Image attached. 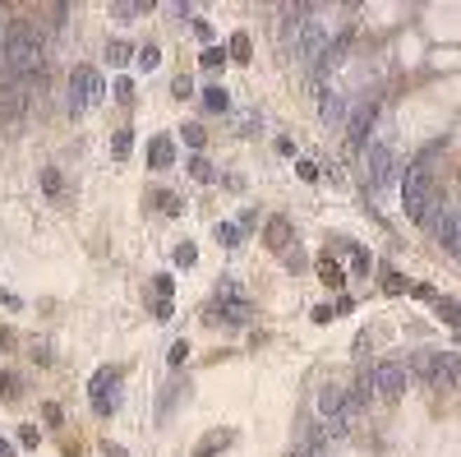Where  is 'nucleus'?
I'll return each mask as SVG.
<instances>
[{"label": "nucleus", "instance_id": "nucleus-38", "mask_svg": "<svg viewBox=\"0 0 461 457\" xmlns=\"http://www.w3.org/2000/svg\"><path fill=\"white\" fill-rule=\"evenodd\" d=\"M0 457H14V448H10V444H0Z\"/></svg>", "mask_w": 461, "mask_h": 457}, {"label": "nucleus", "instance_id": "nucleus-26", "mask_svg": "<svg viewBox=\"0 0 461 457\" xmlns=\"http://www.w3.org/2000/svg\"><path fill=\"white\" fill-rule=\"evenodd\" d=\"M383 291H406V278L392 273V268H383Z\"/></svg>", "mask_w": 461, "mask_h": 457}, {"label": "nucleus", "instance_id": "nucleus-10", "mask_svg": "<svg viewBox=\"0 0 461 457\" xmlns=\"http://www.w3.org/2000/svg\"><path fill=\"white\" fill-rule=\"evenodd\" d=\"M387 171H392V153H387V144H369V185H383Z\"/></svg>", "mask_w": 461, "mask_h": 457}, {"label": "nucleus", "instance_id": "nucleus-8", "mask_svg": "<svg viewBox=\"0 0 461 457\" xmlns=\"http://www.w3.org/2000/svg\"><path fill=\"white\" fill-rule=\"evenodd\" d=\"M116 388H121V374H116V369H97V374H92L88 393H92V407H97L102 416L116 411Z\"/></svg>", "mask_w": 461, "mask_h": 457}, {"label": "nucleus", "instance_id": "nucleus-7", "mask_svg": "<svg viewBox=\"0 0 461 457\" xmlns=\"http://www.w3.org/2000/svg\"><path fill=\"white\" fill-rule=\"evenodd\" d=\"M373 121H378V102H360L351 116H346V139H351V148H364L369 144V130H373Z\"/></svg>", "mask_w": 461, "mask_h": 457}, {"label": "nucleus", "instance_id": "nucleus-19", "mask_svg": "<svg viewBox=\"0 0 461 457\" xmlns=\"http://www.w3.org/2000/svg\"><path fill=\"white\" fill-rule=\"evenodd\" d=\"M439 314H443V324L461 328V301H439Z\"/></svg>", "mask_w": 461, "mask_h": 457}, {"label": "nucleus", "instance_id": "nucleus-1", "mask_svg": "<svg viewBox=\"0 0 461 457\" xmlns=\"http://www.w3.org/2000/svg\"><path fill=\"white\" fill-rule=\"evenodd\" d=\"M42 65H46L42 37L28 23H5V69L19 79H33V74H42Z\"/></svg>", "mask_w": 461, "mask_h": 457}, {"label": "nucleus", "instance_id": "nucleus-24", "mask_svg": "<svg viewBox=\"0 0 461 457\" xmlns=\"http://www.w3.org/2000/svg\"><path fill=\"white\" fill-rule=\"evenodd\" d=\"M230 56L240 60V65L249 60V37H245V33H235V37H230Z\"/></svg>", "mask_w": 461, "mask_h": 457}, {"label": "nucleus", "instance_id": "nucleus-3", "mask_svg": "<svg viewBox=\"0 0 461 457\" xmlns=\"http://www.w3.org/2000/svg\"><path fill=\"white\" fill-rule=\"evenodd\" d=\"M425 388H439V393L461 388V356H452V351H429V374H425Z\"/></svg>", "mask_w": 461, "mask_h": 457}, {"label": "nucleus", "instance_id": "nucleus-18", "mask_svg": "<svg viewBox=\"0 0 461 457\" xmlns=\"http://www.w3.org/2000/svg\"><path fill=\"white\" fill-rule=\"evenodd\" d=\"M189 176H194V180H203V185H208V180H217V171L208 167V157H194V162H189Z\"/></svg>", "mask_w": 461, "mask_h": 457}, {"label": "nucleus", "instance_id": "nucleus-32", "mask_svg": "<svg viewBox=\"0 0 461 457\" xmlns=\"http://www.w3.org/2000/svg\"><path fill=\"white\" fill-rule=\"evenodd\" d=\"M194 259H198V254H194V245H180V250H176V264H180V268H189Z\"/></svg>", "mask_w": 461, "mask_h": 457}, {"label": "nucleus", "instance_id": "nucleus-21", "mask_svg": "<svg viewBox=\"0 0 461 457\" xmlns=\"http://www.w3.org/2000/svg\"><path fill=\"white\" fill-rule=\"evenodd\" d=\"M106 60H111V65H130V46H125V42H106Z\"/></svg>", "mask_w": 461, "mask_h": 457}, {"label": "nucleus", "instance_id": "nucleus-27", "mask_svg": "<svg viewBox=\"0 0 461 457\" xmlns=\"http://www.w3.org/2000/svg\"><path fill=\"white\" fill-rule=\"evenodd\" d=\"M351 268H355V273H369V268H373V264H369V254H364L360 245H351Z\"/></svg>", "mask_w": 461, "mask_h": 457}, {"label": "nucleus", "instance_id": "nucleus-14", "mask_svg": "<svg viewBox=\"0 0 461 457\" xmlns=\"http://www.w3.org/2000/svg\"><path fill=\"white\" fill-rule=\"evenodd\" d=\"M171 157H176V148H171V139H153V148H148V162H153V171L171 167Z\"/></svg>", "mask_w": 461, "mask_h": 457}, {"label": "nucleus", "instance_id": "nucleus-31", "mask_svg": "<svg viewBox=\"0 0 461 457\" xmlns=\"http://www.w3.org/2000/svg\"><path fill=\"white\" fill-rule=\"evenodd\" d=\"M116 97H121V102H134V83H130V79H116Z\"/></svg>", "mask_w": 461, "mask_h": 457}, {"label": "nucleus", "instance_id": "nucleus-2", "mask_svg": "<svg viewBox=\"0 0 461 457\" xmlns=\"http://www.w3.org/2000/svg\"><path fill=\"white\" fill-rule=\"evenodd\" d=\"M401 199H406V217H411V222H415L420 212H425V203L434 199V190H429V162H425V157L406 171V180H401Z\"/></svg>", "mask_w": 461, "mask_h": 457}, {"label": "nucleus", "instance_id": "nucleus-15", "mask_svg": "<svg viewBox=\"0 0 461 457\" xmlns=\"http://www.w3.org/2000/svg\"><path fill=\"white\" fill-rule=\"evenodd\" d=\"M217 240H221L226 250H235V245L245 240V226H235V222H221V226H217Z\"/></svg>", "mask_w": 461, "mask_h": 457}, {"label": "nucleus", "instance_id": "nucleus-4", "mask_svg": "<svg viewBox=\"0 0 461 457\" xmlns=\"http://www.w3.org/2000/svg\"><path fill=\"white\" fill-rule=\"evenodd\" d=\"M97 97H102L97 69H92V65H78L74 74H69V111H88Z\"/></svg>", "mask_w": 461, "mask_h": 457}, {"label": "nucleus", "instance_id": "nucleus-12", "mask_svg": "<svg viewBox=\"0 0 461 457\" xmlns=\"http://www.w3.org/2000/svg\"><path fill=\"white\" fill-rule=\"evenodd\" d=\"M235 444V430H217L212 439H203V444L194 448V457H212V453H221V448H230Z\"/></svg>", "mask_w": 461, "mask_h": 457}, {"label": "nucleus", "instance_id": "nucleus-17", "mask_svg": "<svg viewBox=\"0 0 461 457\" xmlns=\"http://www.w3.org/2000/svg\"><path fill=\"white\" fill-rule=\"evenodd\" d=\"M203 107H208V111H226L230 97H226L221 88H203Z\"/></svg>", "mask_w": 461, "mask_h": 457}, {"label": "nucleus", "instance_id": "nucleus-9", "mask_svg": "<svg viewBox=\"0 0 461 457\" xmlns=\"http://www.w3.org/2000/svg\"><path fill=\"white\" fill-rule=\"evenodd\" d=\"M434 240H439L443 250H448L452 259H461V212L457 208H448L439 217V226H434Z\"/></svg>", "mask_w": 461, "mask_h": 457}, {"label": "nucleus", "instance_id": "nucleus-22", "mask_svg": "<svg viewBox=\"0 0 461 457\" xmlns=\"http://www.w3.org/2000/svg\"><path fill=\"white\" fill-rule=\"evenodd\" d=\"M143 10H148L143 0H130V5L121 0V5H111V14H116V19H134V14H143Z\"/></svg>", "mask_w": 461, "mask_h": 457}, {"label": "nucleus", "instance_id": "nucleus-37", "mask_svg": "<svg viewBox=\"0 0 461 457\" xmlns=\"http://www.w3.org/2000/svg\"><path fill=\"white\" fill-rule=\"evenodd\" d=\"M102 453H106V457H130L125 448H116V444H102Z\"/></svg>", "mask_w": 461, "mask_h": 457}, {"label": "nucleus", "instance_id": "nucleus-34", "mask_svg": "<svg viewBox=\"0 0 461 457\" xmlns=\"http://www.w3.org/2000/svg\"><path fill=\"white\" fill-rule=\"evenodd\" d=\"M300 180H319V162H300Z\"/></svg>", "mask_w": 461, "mask_h": 457}, {"label": "nucleus", "instance_id": "nucleus-6", "mask_svg": "<svg viewBox=\"0 0 461 457\" xmlns=\"http://www.w3.org/2000/svg\"><path fill=\"white\" fill-rule=\"evenodd\" d=\"M323 51H328V28H323V19H319V14L309 10V14H305V23H300V56H305L309 65L319 69Z\"/></svg>", "mask_w": 461, "mask_h": 457}, {"label": "nucleus", "instance_id": "nucleus-36", "mask_svg": "<svg viewBox=\"0 0 461 457\" xmlns=\"http://www.w3.org/2000/svg\"><path fill=\"white\" fill-rule=\"evenodd\" d=\"M332 314H337V310H328V305H319V310H314V324H332Z\"/></svg>", "mask_w": 461, "mask_h": 457}, {"label": "nucleus", "instance_id": "nucleus-16", "mask_svg": "<svg viewBox=\"0 0 461 457\" xmlns=\"http://www.w3.org/2000/svg\"><path fill=\"white\" fill-rule=\"evenodd\" d=\"M319 278L328 282V287H341V282H346V273H341V268L332 264V259H319Z\"/></svg>", "mask_w": 461, "mask_h": 457}, {"label": "nucleus", "instance_id": "nucleus-25", "mask_svg": "<svg viewBox=\"0 0 461 457\" xmlns=\"http://www.w3.org/2000/svg\"><path fill=\"white\" fill-rule=\"evenodd\" d=\"M203 65H208V69H221V65H226V51H221V46H208V51H203Z\"/></svg>", "mask_w": 461, "mask_h": 457}, {"label": "nucleus", "instance_id": "nucleus-11", "mask_svg": "<svg viewBox=\"0 0 461 457\" xmlns=\"http://www.w3.org/2000/svg\"><path fill=\"white\" fill-rule=\"evenodd\" d=\"M291 240H296L291 222H286V217H273V222H268V250H286V254H291Z\"/></svg>", "mask_w": 461, "mask_h": 457}, {"label": "nucleus", "instance_id": "nucleus-29", "mask_svg": "<svg viewBox=\"0 0 461 457\" xmlns=\"http://www.w3.org/2000/svg\"><path fill=\"white\" fill-rule=\"evenodd\" d=\"M180 134H185V144H189V148H198V144H203V125H185Z\"/></svg>", "mask_w": 461, "mask_h": 457}, {"label": "nucleus", "instance_id": "nucleus-23", "mask_svg": "<svg viewBox=\"0 0 461 457\" xmlns=\"http://www.w3.org/2000/svg\"><path fill=\"white\" fill-rule=\"evenodd\" d=\"M341 116V93H323V121H337Z\"/></svg>", "mask_w": 461, "mask_h": 457}, {"label": "nucleus", "instance_id": "nucleus-30", "mask_svg": "<svg viewBox=\"0 0 461 457\" xmlns=\"http://www.w3.org/2000/svg\"><path fill=\"white\" fill-rule=\"evenodd\" d=\"M42 185H46V194H60V171H55V167H46Z\"/></svg>", "mask_w": 461, "mask_h": 457}, {"label": "nucleus", "instance_id": "nucleus-20", "mask_svg": "<svg viewBox=\"0 0 461 457\" xmlns=\"http://www.w3.org/2000/svg\"><path fill=\"white\" fill-rule=\"evenodd\" d=\"M130 148H134V134H130V130H116V139H111V153H116V157H130Z\"/></svg>", "mask_w": 461, "mask_h": 457}, {"label": "nucleus", "instance_id": "nucleus-33", "mask_svg": "<svg viewBox=\"0 0 461 457\" xmlns=\"http://www.w3.org/2000/svg\"><path fill=\"white\" fill-rule=\"evenodd\" d=\"M185 356H189V346H185V342H176V346H171V356H166V360H171V365H185Z\"/></svg>", "mask_w": 461, "mask_h": 457}, {"label": "nucleus", "instance_id": "nucleus-13", "mask_svg": "<svg viewBox=\"0 0 461 457\" xmlns=\"http://www.w3.org/2000/svg\"><path fill=\"white\" fill-rule=\"evenodd\" d=\"M217 314H221V324H249V305L245 301H221Z\"/></svg>", "mask_w": 461, "mask_h": 457}, {"label": "nucleus", "instance_id": "nucleus-5", "mask_svg": "<svg viewBox=\"0 0 461 457\" xmlns=\"http://www.w3.org/2000/svg\"><path fill=\"white\" fill-rule=\"evenodd\" d=\"M373 393H378L383 402H401L406 397V365H401V360L373 365Z\"/></svg>", "mask_w": 461, "mask_h": 457}, {"label": "nucleus", "instance_id": "nucleus-28", "mask_svg": "<svg viewBox=\"0 0 461 457\" xmlns=\"http://www.w3.org/2000/svg\"><path fill=\"white\" fill-rule=\"evenodd\" d=\"M157 60H162V51H157V46H143V51H139V65H143V69H157Z\"/></svg>", "mask_w": 461, "mask_h": 457}, {"label": "nucleus", "instance_id": "nucleus-35", "mask_svg": "<svg viewBox=\"0 0 461 457\" xmlns=\"http://www.w3.org/2000/svg\"><path fill=\"white\" fill-rule=\"evenodd\" d=\"M0 397H14V379L5 374V369H0Z\"/></svg>", "mask_w": 461, "mask_h": 457}]
</instances>
